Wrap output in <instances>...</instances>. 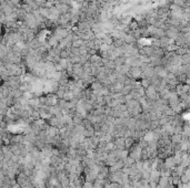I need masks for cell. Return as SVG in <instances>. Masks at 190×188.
Here are the masks:
<instances>
[{
	"instance_id": "1",
	"label": "cell",
	"mask_w": 190,
	"mask_h": 188,
	"mask_svg": "<svg viewBox=\"0 0 190 188\" xmlns=\"http://www.w3.org/2000/svg\"><path fill=\"white\" fill-rule=\"evenodd\" d=\"M170 139H171V143L172 144H180L184 141L181 134H172V136L170 137Z\"/></svg>"
}]
</instances>
